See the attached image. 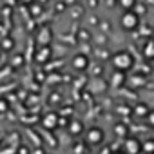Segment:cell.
Masks as SVG:
<instances>
[{
	"instance_id": "1",
	"label": "cell",
	"mask_w": 154,
	"mask_h": 154,
	"mask_svg": "<svg viewBox=\"0 0 154 154\" xmlns=\"http://www.w3.org/2000/svg\"><path fill=\"white\" fill-rule=\"evenodd\" d=\"M111 63H112L114 71L127 72V71H131V69L134 67V63H136V62H134L132 53H129V51L122 49V51H116V53H112V54H111Z\"/></svg>"
},
{
	"instance_id": "2",
	"label": "cell",
	"mask_w": 154,
	"mask_h": 154,
	"mask_svg": "<svg viewBox=\"0 0 154 154\" xmlns=\"http://www.w3.org/2000/svg\"><path fill=\"white\" fill-rule=\"evenodd\" d=\"M120 26L125 31H136L141 26V20H140V17L134 11H123V15L120 18Z\"/></svg>"
},
{
	"instance_id": "3",
	"label": "cell",
	"mask_w": 154,
	"mask_h": 154,
	"mask_svg": "<svg viewBox=\"0 0 154 154\" xmlns=\"http://www.w3.org/2000/svg\"><path fill=\"white\" fill-rule=\"evenodd\" d=\"M103 140H105V132L100 127H91L85 134V141L89 145H100V143H103Z\"/></svg>"
},
{
	"instance_id": "4",
	"label": "cell",
	"mask_w": 154,
	"mask_h": 154,
	"mask_svg": "<svg viewBox=\"0 0 154 154\" xmlns=\"http://www.w3.org/2000/svg\"><path fill=\"white\" fill-rule=\"evenodd\" d=\"M123 154H140L141 152V141L134 136H127L123 143Z\"/></svg>"
},
{
	"instance_id": "5",
	"label": "cell",
	"mask_w": 154,
	"mask_h": 154,
	"mask_svg": "<svg viewBox=\"0 0 154 154\" xmlns=\"http://www.w3.org/2000/svg\"><path fill=\"white\" fill-rule=\"evenodd\" d=\"M89 65H91V58H89L87 54L80 53V54H74V56H72V67H74L76 71H87Z\"/></svg>"
},
{
	"instance_id": "6",
	"label": "cell",
	"mask_w": 154,
	"mask_h": 154,
	"mask_svg": "<svg viewBox=\"0 0 154 154\" xmlns=\"http://www.w3.org/2000/svg\"><path fill=\"white\" fill-rule=\"evenodd\" d=\"M36 40H38L40 45H49L51 40H53V31H51V27H42V29L38 31Z\"/></svg>"
},
{
	"instance_id": "7",
	"label": "cell",
	"mask_w": 154,
	"mask_h": 154,
	"mask_svg": "<svg viewBox=\"0 0 154 154\" xmlns=\"http://www.w3.org/2000/svg\"><path fill=\"white\" fill-rule=\"evenodd\" d=\"M49 58H51V49H49V45H40V49L36 51L35 60H36L38 63H45Z\"/></svg>"
},
{
	"instance_id": "8",
	"label": "cell",
	"mask_w": 154,
	"mask_h": 154,
	"mask_svg": "<svg viewBox=\"0 0 154 154\" xmlns=\"http://www.w3.org/2000/svg\"><path fill=\"white\" fill-rule=\"evenodd\" d=\"M143 56L147 60H154V38L149 36L143 44Z\"/></svg>"
},
{
	"instance_id": "9",
	"label": "cell",
	"mask_w": 154,
	"mask_h": 154,
	"mask_svg": "<svg viewBox=\"0 0 154 154\" xmlns=\"http://www.w3.org/2000/svg\"><path fill=\"white\" fill-rule=\"evenodd\" d=\"M58 122H60V118L56 112H49L44 116V127H47V129H54L58 125Z\"/></svg>"
},
{
	"instance_id": "10",
	"label": "cell",
	"mask_w": 154,
	"mask_h": 154,
	"mask_svg": "<svg viewBox=\"0 0 154 154\" xmlns=\"http://www.w3.org/2000/svg\"><path fill=\"white\" fill-rule=\"evenodd\" d=\"M125 82H127V80H125V72H122V71H114L111 84H112V85H116V87H120V85H123Z\"/></svg>"
},
{
	"instance_id": "11",
	"label": "cell",
	"mask_w": 154,
	"mask_h": 154,
	"mask_svg": "<svg viewBox=\"0 0 154 154\" xmlns=\"http://www.w3.org/2000/svg\"><path fill=\"white\" fill-rule=\"evenodd\" d=\"M149 111H150V107H149L147 103H138V105L134 107V112H136V116H140V118H145V116L149 114Z\"/></svg>"
},
{
	"instance_id": "12",
	"label": "cell",
	"mask_w": 154,
	"mask_h": 154,
	"mask_svg": "<svg viewBox=\"0 0 154 154\" xmlns=\"http://www.w3.org/2000/svg\"><path fill=\"white\" fill-rule=\"evenodd\" d=\"M114 134L120 136V138H127V136H129L127 125H125V123H116V125H114Z\"/></svg>"
},
{
	"instance_id": "13",
	"label": "cell",
	"mask_w": 154,
	"mask_h": 154,
	"mask_svg": "<svg viewBox=\"0 0 154 154\" xmlns=\"http://www.w3.org/2000/svg\"><path fill=\"white\" fill-rule=\"evenodd\" d=\"M13 47H15V40L11 36L2 38V42H0V49H2V51H11Z\"/></svg>"
},
{
	"instance_id": "14",
	"label": "cell",
	"mask_w": 154,
	"mask_h": 154,
	"mask_svg": "<svg viewBox=\"0 0 154 154\" xmlns=\"http://www.w3.org/2000/svg\"><path fill=\"white\" fill-rule=\"evenodd\" d=\"M118 4L123 8V11H132L134 6L138 4V0H118Z\"/></svg>"
},
{
	"instance_id": "15",
	"label": "cell",
	"mask_w": 154,
	"mask_h": 154,
	"mask_svg": "<svg viewBox=\"0 0 154 154\" xmlns=\"http://www.w3.org/2000/svg\"><path fill=\"white\" fill-rule=\"evenodd\" d=\"M69 131H71L72 134H80V132L84 131V125H82V122H78V120L71 122V125H69Z\"/></svg>"
},
{
	"instance_id": "16",
	"label": "cell",
	"mask_w": 154,
	"mask_h": 154,
	"mask_svg": "<svg viewBox=\"0 0 154 154\" xmlns=\"http://www.w3.org/2000/svg\"><path fill=\"white\" fill-rule=\"evenodd\" d=\"M131 84L132 85H145L147 84V76H141V74H136L131 78Z\"/></svg>"
},
{
	"instance_id": "17",
	"label": "cell",
	"mask_w": 154,
	"mask_h": 154,
	"mask_svg": "<svg viewBox=\"0 0 154 154\" xmlns=\"http://www.w3.org/2000/svg\"><path fill=\"white\" fill-rule=\"evenodd\" d=\"M141 150L152 154V152H154V138H152V140H147L145 143H141Z\"/></svg>"
},
{
	"instance_id": "18",
	"label": "cell",
	"mask_w": 154,
	"mask_h": 154,
	"mask_svg": "<svg viewBox=\"0 0 154 154\" xmlns=\"http://www.w3.org/2000/svg\"><path fill=\"white\" fill-rule=\"evenodd\" d=\"M132 11H134V13H136V15L141 18V15H143V13H147V6H143V4H136Z\"/></svg>"
},
{
	"instance_id": "19",
	"label": "cell",
	"mask_w": 154,
	"mask_h": 154,
	"mask_svg": "<svg viewBox=\"0 0 154 154\" xmlns=\"http://www.w3.org/2000/svg\"><path fill=\"white\" fill-rule=\"evenodd\" d=\"M78 38H80L82 42H85V40L89 42V40H91V33H89V31H85V29H82V31L78 33Z\"/></svg>"
},
{
	"instance_id": "20",
	"label": "cell",
	"mask_w": 154,
	"mask_h": 154,
	"mask_svg": "<svg viewBox=\"0 0 154 154\" xmlns=\"http://www.w3.org/2000/svg\"><path fill=\"white\" fill-rule=\"evenodd\" d=\"M145 120H147V123L154 129V109H150V111H149V114L145 116Z\"/></svg>"
},
{
	"instance_id": "21",
	"label": "cell",
	"mask_w": 154,
	"mask_h": 154,
	"mask_svg": "<svg viewBox=\"0 0 154 154\" xmlns=\"http://www.w3.org/2000/svg\"><path fill=\"white\" fill-rule=\"evenodd\" d=\"M22 63H24V56H22V54H17V56L13 58V65H15V67H20Z\"/></svg>"
},
{
	"instance_id": "22",
	"label": "cell",
	"mask_w": 154,
	"mask_h": 154,
	"mask_svg": "<svg viewBox=\"0 0 154 154\" xmlns=\"http://www.w3.org/2000/svg\"><path fill=\"white\" fill-rule=\"evenodd\" d=\"M65 6H67L65 2H58V4H56V11H58V13H62V11L65 9Z\"/></svg>"
},
{
	"instance_id": "23",
	"label": "cell",
	"mask_w": 154,
	"mask_h": 154,
	"mask_svg": "<svg viewBox=\"0 0 154 154\" xmlns=\"http://www.w3.org/2000/svg\"><path fill=\"white\" fill-rule=\"evenodd\" d=\"M20 2L24 4V6H31V4H35L36 0H20Z\"/></svg>"
},
{
	"instance_id": "24",
	"label": "cell",
	"mask_w": 154,
	"mask_h": 154,
	"mask_svg": "<svg viewBox=\"0 0 154 154\" xmlns=\"http://www.w3.org/2000/svg\"><path fill=\"white\" fill-rule=\"evenodd\" d=\"M89 24H94V26H96V24H98V18H96V17H91V18H89Z\"/></svg>"
},
{
	"instance_id": "25",
	"label": "cell",
	"mask_w": 154,
	"mask_h": 154,
	"mask_svg": "<svg viewBox=\"0 0 154 154\" xmlns=\"http://www.w3.org/2000/svg\"><path fill=\"white\" fill-rule=\"evenodd\" d=\"M147 105H150V107H152V109H154V93H152V98H150V100H149V103H147Z\"/></svg>"
},
{
	"instance_id": "26",
	"label": "cell",
	"mask_w": 154,
	"mask_h": 154,
	"mask_svg": "<svg viewBox=\"0 0 154 154\" xmlns=\"http://www.w3.org/2000/svg\"><path fill=\"white\" fill-rule=\"evenodd\" d=\"M0 111H6V102H0Z\"/></svg>"
},
{
	"instance_id": "27",
	"label": "cell",
	"mask_w": 154,
	"mask_h": 154,
	"mask_svg": "<svg viewBox=\"0 0 154 154\" xmlns=\"http://www.w3.org/2000/svg\"><path fill=\"white\" fill-rule=\"evenodd\" d=\"M111 154H123V152H120V150H112Z\"/></svg>"
}]
</instances>
